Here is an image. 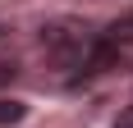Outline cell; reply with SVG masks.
Masks as SVG:
<instances>
[{
    "label": "cell",
    "mask_w": 133,
    "mask_h": 128,
    "mask_svg": "<svg viewBox=\"0 0 133 128\" xmlns=\"http://www.w3.org/2000/svg\"><path fill=\"white\" fill-rule=\"evenodd\" d=\"M14 73H18V64H0V87H5V82H14Z\"/></svg>",
    "instance_id": "5b68a950"
},
{
    "label": "cell",
    "mask_w": 133,
    "mask_h": 128,
    "mask_svg": "<svg viewBox=\"0 0 133 128\" xmlns=\"http://www.w3.org/2000/svg\"><path fill=\"white\" fill-rule=\"evenodd\" d=\"M115 128H133V105H124L119 119H115Z\"/></svg>",
    "instance_id": "277c9868"
},
{
    "label": "cell",
    "mask_w": 133,
    "mask_h": 128,
    "mask_svg": "<svg viewBox=\"0 0 133 128\" xmlns=\"http://www.w3.org/2000/svg\"><path fill=\"white\" fill-rule=\"evenodd\" d=\"M41 51L60 69H87L96 37H87V27H78V23H51V27H41Z\"/></svg>",
    "instance_id": "6da1fadb"
},
{
    "label": "cell",
    "mask_w": 133,
    "mask_h": 128,
    "mask_svg": "<svg viewBox=\"0 0 133 128\" xmlns=\"http://www.w3.org/2000/svg\"><path fill=\"white\" fill-rule=\"evenodd\" d=\"M110 46H119V41H133V14H124V18H119V23H115V27H110Z\"/></svg>",
    "instance_id": "3957f363"
},
{
    "label": "cell",
    "mask_w": 133,
    "mask_h": 128,
    "mask_svg": "<svg viewBox=\"0 0 133 128\" xmlns=\"http://www.w3.org/2000/svg\"><path fill=\"white\" fill-rule=\"evenodd\" d=\"M23 115H28V105H23V101H14V96H0V128L23 124Z\"/></svg>",
    "instance_id": "7a4b0ae2"
}]
</instances>
